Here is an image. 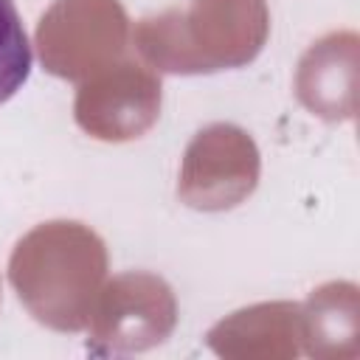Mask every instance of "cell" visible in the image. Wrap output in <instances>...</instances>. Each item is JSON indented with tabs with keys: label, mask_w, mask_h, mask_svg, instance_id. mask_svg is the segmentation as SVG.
Instances as JSON below:
<instances>
[{
	"label": "cell",
	"mask_w": 360,
	"mask_h": 360,
	"mask_svg": "<svg viewBox=\"0 0 360 360\" xmlns=\"http://www.w3.org/2000/svg\"><path fill=\"white\" fill-rule=\"evenodd\" d=\"M354 65H357V37L354 31H335L312 42L301 56L295 70L298 101L326 118L340 121L354 115Z\"/></svg>",
	"instance_id": "52a82bcc"
},
{
	"label": "cell",
	"mask_w": 360,
	"mask_h": 360,
	"mask_svg": "<svg viewBox=\"0 0 360 360\" xmlns=\"http://www.w3.org/2000/svg\"><path fill=\"white\" fill-rule=\"evenodd\" d=\"M34 45L48 73L84 82L127 56L129 17L118 0H53L37 22Z\"/></svg>",
	"instance_id": "3957f363"
},
{
	"label": "cell",
	"mask_w": 360,
	"mask_h": 360,
	"mask_svg": "<svg viewBox=\"0 0 360 360\" xmlns=\"http://www.w3.org/2000/svg\"><path fill=\"white\" fill-rule=\"evenodd\" d=\"M262 172V155L253 138L236 124H208L186 146L177 180V197L197 211H228L245 202Z\"/></svg>",
	"instance_id": "5b68a950"
},
{
	"label": "cell",
	"mask_w": 360,
	"mask_h": 360,
	"mask_svg": "<svg viewBox=\"0 0 360 360\" xmlns=\"http://www.w3.org/2000/svg\"><path fill=\"white\" fill-rule=\"evenodd\" d=\"M301 338L315 357H335L338 340L354 346L357 338V287L349 281H329L312 290L301 307Z\"/></svg>",
	"instance_id": "9c48e42d"
},
{
	"label": "cell",
	"mask_w": 360,
	"mask_h": 360,
	"mask_svg": "<svg viewBox=\"0 0 360 360\" xmlns=\"http://www.w3.org/2000/svg\"><path fill=\"white\" fill-rule=\"evenodd\" d=\"M177 326L172 287L146 270H129L104 281L87 321V346L96 354L146 352L160 346Z\"/></svg>",
	"instance_id": "277c9868"
},
{
	"label": "cell",
	"mask_w": 360,
	"mask_h": 360,
	"mask_svg": "<svg viewBox=\"0 0 360 360\" xmlns=\"http://www.w3.org/2000/svg\"><path fill=\"white\" fill-rule=\"evenodd\" d=\"M301 338V307L290 301L253 304L219 321L208 346L222 357H295Z\"/></svg>",
	"instance_id": "ba28073f"
},
{
	"label": "cell",
	"mask_w": 360,
	"mask_h": 360,
	"mask_svg": "<svg viewBox=\"0 0 360 360\" xmlns=\"http://www.w3.org/2000/svg\"><path fill=\"white\" fill-rule=\"evenodd\" d=\"M8 281L42 326L82 332L107 281L104 239L76 219L42 222L14 245Z\"/></svg>",
	"instance_id": "6da1fadb"
},
{
	"label": "cell",
	"mask_w": 360,
	"mask_h": 360,
	"mask_svg": "<svg viewBox=\"0 0 360 360\" xmlns=\"http://www.w3.org/2000/svg\"><path fill=\"white\" fill-rule=\"evenodd\" d=\"M31 73V45L14 0H0V104H6Z\"/></svg>",
	"instance_id": "30bf717a"
},
{
	"label": "cell",
	"mask_w": 360,
	"mask_h": 360,
	"mask_svg": "<svg viewBox=\"0 0 360 360\" xmlns=\"http://www.w3.org/2000/svg\"><path fill=\"white\" fill-rule=\"evenodd\" d=\"M270 34L264 0H188L143 17L135 53L155 73H217L253 62Z\"/></svg>",
	"instance_id": "7a4b0ae2"
},
{
	"label": "cell",
	"mask_w": 360,
	"mask_h": 360,
	"mask_svg": "<svg viewBox=\"0 0 360 360\" xmlns=\"http://www.w3.org/2000/svg\"><path fill=\"white\" fill-rule=\"evenodd\" d=\"M160 101V76L141 59L124 56L79 82L73 118L90 138L124 143L152 129Z\"/></svg>",
	"instance_id": "8992f818"
}]
</instances>
